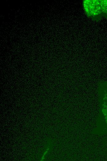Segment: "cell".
<instances>
[{
	"label": "cell",
	"mask_w": 107,
	"mask_h": 161,
	"mask_svg": "<svg viewBox=\"0 0 107 161\" xmlns=\"http://www.w3.org/2000/svg\"><path fill=\"white\" fill-rule=\"evenodd\" d=\"M85 11L88 16L97 20L102 16L100 0H85L83 1Z\"/></svg>",
	"instance_id": "1"
},
{
	"label": "cell",
	"mask_w": 107,
	"mask_h": 161,
	"mask_svg": "<svg viewBox=\"0 0 107 161\" xmlns=\"http://www.w3.org/2000/svg\"><path fill=\"white\" fill-rule=\"evenodd\" d=\"M102 16L107 18V0H100Z\"/></svg>",
	"instance_id": "2"
},
{
	"label": "cell",
	"mask_w": 107,
	"mask_h": 161,
	"mask_svg": "<svg viewBox=\"0 0 107 161\" xmlns=\"http://www.w3.org/2000/svg\"><path fill=\"white\" fill-rule=\"evenodd\" d=\"M102 110L107 124V93L105 94L103 98Z\"/></svg>",
	"instance_id": "3"
}]
</instances>
